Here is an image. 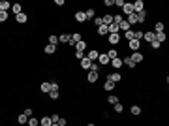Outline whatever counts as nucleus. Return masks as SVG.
<instances>
[{
    "label": "nucleus",
    "mask_w": 169,
    "mask_h": 126,
    "mask_svg": "<svg viewBox=\"0 0 169 126\" xmlns=\"http://www.w3.org/2000/svg\"><path fill=\"white\" fill-rule=\"evenodd\" d=\"M105 81H113V83L116 85V83H120V81H122V73H120V72L107 73V75H105Z\"/></svg>",
    "instance_id": "1"
},
{
    "label": "nucleus",
    "mask_w": 169,
    "mask_h": 126,
    "mask_svg": "<svg viewBox=\"0 0 169 126\" xmlns=\"http://www.w3.org/2000/svg\"><path fill=\"white\" fill-rule=\"evenodd\" d=\"M81 40H83V34H81V32H74V34L70 36V43H68V45H70V47H75V43H79Z\"/></svg>",
    "instance_id": "2"
},
{
    "label": "nucleus",
    "mask_w": 169,
    "mask_h": 126,
    "mask_svg": "<svg viewBox=\"0 0 169 126\" xmlns=\"http://www.w3.org/2000/svg\"><path fill=\"white\" fill-rule=\"evenodd\" d=\"M130 59H132V62H133V64H141V62L145 60V55H143L141 51H135V53H132V55H130Z\"/></svg>",
    "instance_id": "3"
},
{
    "label": "nucleus",
    "mask_w": 169,
    "mask_h": 126,
    "mask_svg": "<svg viewBox=\"0 0 169 126\" xmlns=\"http://www.w3.org/2000/svg\"><path fill=\"white\" fill-rule=\"evenodd\" d=\"M98 79H100V73H98V72H87V81H88L90 85H94Z\"/></svg>",
    "instance_id": "4"
},
{
    "label": "nucleus",
    "mask_w": 169,
    "mask_h": 126,
    "mask_svg": "<svg viewBox=\"0 0 169 126\" xmlns=\"http://www.w3.org/2000/svg\"><path fill=\"white\" fill-rule=\"evenodd\" d=\"M74 17H75V23H79V24H85V23H87V15H85L83 10H77Z\"/></svg>",
    "instance_id": "5"
},
{
    "label": "nucleus",
    "mask_w": 169,
    "mask_h": 126,
    "mask_svg": "<svg viewBox=\"0 0 169 126\" xmlns=\"http://www.w3.org/2000/svg\"><path fill=\"white\" fill-rule=\"evenodd\" d=\"M107 43H109L111 47L118 45V43H120V34H109V36H107Z\"/></svg>",
    "instance_id": "6"
},
{
    "label": "nucleus",
    "mask_w": 169,
    "mask_h": 126,
    "mask_svg": "<svg viewBox=\"0 0 169 126\" xmlns=\"http://www.w3.org/2000/svg\"><path fill=\"white\" fill-rule=\"evenodd\" d=\"M90 62H98V57H100V51H96V49H90V51L85 55Z\"/></svg>",
    "instance_id": "7"
},
{
    "label": "nucleus",
    "mask_w": 169,
    "mask_h": 126,
    "mask_svg": "<svg viewBox=\"0 0 169 126\" xmlns=\"http://www.w3.org/2000/svg\"><path fill=\"white\" fill-rule=\"evenodd\" d=\"M128 47H130V51H132V53H135V51H141V41H137V40H132V41H128Z\"/></svg>",
    "instance_id": "8"
},
{
    "label": "nucleus",
    "mask_w": 169,
    "mask_h": 126,
    "mask_svg": "<svg viewBox=\"0 0 169 126\" xmlns=\"http://www.w3.org/2000/svg\"><path fill=\"white\" fill-rule=\"evenodd\" d=\"M109 62H111L109 57H107L105 53H100V57H98V64H100L102 68H105V66H109Z\"/></svg>",
    "instance_id": "9"
},
{
    "label": "nucleus",
    "mask_w": 169,
    "mask_h": 126,
    "mask_svg": "<svg viewBox=\"0 0 169 126\" xmlns=\"http://www.w3.org/2000/svg\"><path fill=\"white\" fill-rule=\"evenodd\" d=\"M109 66H113L116 72H120V68H122L124 64H122V59H120V57H116V59H113V60L109 62Z\"/></svg>",
    "instance_id": "10"
},
{
    "label": "nucleus",
    "mask_w": 169,
    "mask_h": 126,
    "mask_svg": "<svg viewBox=\"0 0 169 126\" xmlns=\"http://www.w3.org/2000/svg\"><path fill=\"white\" fill-rule=\"evenodd\" d=\"M40 90H41L43 94H49V92H51V81H41V83H40Z\"/></svg>",
    "instance_id": "11"
},
{
    "label": "nucleus",
    "mask_w": 169,
    "mask_h": 126,
    "mask_svg": "<svg viewBox=\"0 0 169 126\" xmlns=\"http://www.w3.org/2000/svg\"><path fill=\"white\" fill-rule=\"evenodd\" d=\"M96 36H100V38L109 36V30H107V27H105V24H102V27H98V28H96Z\"/></svg>",
    "instance_id": "12"
},
{
    "label": "nucleus",
    "mask_w": 169,
    "mask_h": 126,
    "mask_svg": "<svg viewBox=\"0 0 169 126\" xmlns=\"http://www.w3.org/2000/svg\"><path fill=\"white\" fill-rule=\"evenodd\" d=\"M154 38H156V34H154L152 30H147V32H143V40L147 41V43H152V41H154Z\"/></svg>",
    "instance_id": "13"
},
{
    "label": "nucleus",
    "mask_w": 169,
    "mask_h": 126,
    "mask_svg": "<svg viewBox=\"0 0 169 126\" xmlns=\"http://www.w3.org/2000/svg\"><path fill=\"white\" fill-rule=\"evenodd\" d=\"M27 21H28V15H27L25 11L19 13V15H15V23H17V24H25Z\"/></svg>",
    "instance_id": "14"
},
{
    "label": "nucleus",
    "mask_w": 169,
    "mask_h": 126,
    "mask_svg": "<svg viewBox=\"0 0 169 126\" xmlns=\"http://www.w3.org/2000/svg\"><path fill=\"white\" fill-rule=\"evenodd\" d=\"M132 4H133V13H139V11H143V10H145L143 0H135V2H132Z\"/></svg>",
    "instance_id": "15"
},
{
    "label": "nucleus",
    "mask_w": 169,
    "mask_h": 126,
    "mask_svg": "<svg viewBox=\"0 0 169 126\" xmlns=\"http://www.w3.org/2000/svg\"><path fill=\"white\" fill-rule=\"evenodd\" d=\"M120 11H122L124 15H132V13H133V4H132V2H126V4H124V8L120 10Z\"/></svg>",
    "instance_id": "16"
},
{
    "label": "nucleus",
    "mask_w": 169,
    "mask_h": 126,
    "mask_svg": "<svg viewBox=\"0 0 169 126\" xmlns=\"http://www.w3.org/2000/svg\"><path fill=\"white\" fill-rule=\"evenodd\" d=\"M27 122H28V117H27L25 113H19V115H17V124H21V126H27Z\"/></svg>",
    "instance_id": "17"
},
{
    "label": "nucleus",
    "mask_w": 169,
    "mask_h": 126,
    "mask_svg": "<svg viewBox=\"0 0 169 126\" xmlns=\"http://www.w3.org/2000/svg\"><path fill=\"white\" fill-rule=\"evenodd\" d=\"M137 15V24H143V23H147V11H139V13H135Z\"/></svg>",
    "instance_id": "18"
},
{
    "label": "nucleus",
    "mask_w": 169,
    "mask_h": 126,
    "mask_svg": "<svg viewBox=\"0 0 169 126\" xmlns=\"http://www.w3.org/2000/svg\"><path fill=\"white\" fill-rule=\"evenodd\" d=\"M47 43H49V45H58V36L57 34H49V36H47Z\"/></svg>",
    "instance_id": "19"
},
{
    "label": "nucleus",
    "mask_w": 169,
    "mask_h": 126,
    "mask_svg": "<svg viewBox=\"0 0 169 126\" xmlns=\"http://www.w3.org/2000/svg\"><path fill=\"white\" fill-rule=\"evenodd\" d=\"M43 53H45V55H55V53H57V47H55V45H49V43H47V45L43 47Z\"/></svg>",
    "instance_id": "20"
},
{
    "label": "nucleus",
    "mask_w": 169,
    "mask_h": 126,
    "mask_svg": "<svg viewBox=\"0 0 169 126\" xmlns=\"http://www.w3.org/2000/svg\"><path fill=\"white\" fill-rule=\"evenodd\" d=\"M163 30H165V24H163L162 21H156V23H154V30H152V32L156 34V32H163Z\"/></svg>",
    "instance_id": "21"
},
{
    "label": "nucleus",
    "mask_w": 169,
    "mask_h": 126,
    "mask_svg": "<svg viewBox=\"0 0 169 126\" xmlns=\"http://www.w3.org/2000/svg\"><path fill=\"white\" fill-rule=\"evenodd\" d=\"M87 47H88V43H87L85 40H81L79 43H75V51H83V53H85V51H87Z\"/></svg>",
    "instance_id": "22"
},
{
    "label": "nucleus",
    "mask_w": 169,
    "mask_h": 126,
    "mask_svg": "<svg viewBox=\"0 0 169 126\" xmlns=\"http://www.w3.org/2000/svg\"><path fill=\"white\" fill-rule=\"evenodd\" d=\"M11 13L13 15H19V13H23V4H11Z\"/></svg>",
    "instance_id": "23"
},
{
    "label": "nucleus",
    "mask_w": 169,
    "mask_h": 126,
    "mask_svg": "<svg viewBox=\"0 0 169 126\" xmlns=\"http://www.w3.org/2000/svg\"><path fill=\"white\" fill-rule=\"evenodd\" d=\"M90 66H92V62L85 57V59H81V70H85V72H88L90 70Z\"/></svg>",
    "instance_id": "24"
},
{
    "label": "nucleus",
    "mask_w": 169,
    "mask_h": 126,
    "mask_svg": "<svg viewBox=\"0 0 169 126\" xmlns=\"http://www.w3.org/2000/svg\"><path fill=\"white\" fill-rule=\"evenodd\" d=\"M105 55L109 57V60H113V59H116L118 57V49H115V47H111L109 51H105Z\"/></svg>",
    "instance_id": "25"
},
{
    "label": "nucleus",
    "mask_w": 169,
    "mask_h": 126,
    "mask_svg": "<svg viewBox=\"0 0 169 126\" xmlns=\"http://www.w3.org/2000/svg\"><path fill=\"white\" fill-rule=\"evenodd\" d=\"M11 10V4L8 0H0V11H10Z\"/></svg>",
    "instance_id": "26"
},
{
    "label": "nucleus",
    "mask_w": 169,
    "mask_h": 126,
    "mask_svg": "<svg viewBox=\"0 0 169 126\" xmlns=\"http://www.w3.org/2000/svg\"><path fill=\"white\" fill-rule=\"evenodd\" d=\"M47 96H49L51 100H58L60 98V89H51V92L47 94Z\"/></svg>",
    "instance_id": "27"
},
{
    "label": "nucleus",
    "mask_w": 169,
    "mask_h": 126,
    "mask_svg": "<svg viewBox=\"0 0 169 126\" xmlns=\"http://www.w3.org/2000/svg\"><path fill=\"white\" fill-rule=\"evenodd\" d=\"M85 15H87V21H92L96 17V10L94 8H88V10H85Z\"/></svg>",
    "instance_id": "28"
},
{
    "label": "nucleus",
    "mask_w": 169,
    "mask_h": 126,
    "mask_svg": "<svg viewBox=\"0 0 169 126\" xmlns=\"http://www.w3.org/2000/svg\"><path fill=\"white\" fill-rule=\"evenodd\" d=\"M122 64H124V66H126V68H130V70H133V68H135V64H133V62H132V59H130V55H128V57H124V59H122Z\"/></svg>",
    "instance_id": "29"
},
{
    "label": "nucleus",
    "mask_w": 169,
    "mask_h": 126,
    "mask_svg": "<svg viewBox=\"0 0 169 126\" xmlns=\"http://www.w3.org/2000/svg\"><path fill=\"white\" fill-rule=\"evenodd\" d=\"M115 87H116V85H115L113 81H105V83H104V90H105V92H113Z\"/></svg>",
    "instance_id": "30"
},
{
    "label": "nucleus",
    "mask_w": 169,
    "mask_h": 126,
    "mask_svg": "<svg viewBox=\"0 0 169 126\" xmlns=\"http://www.w3.org/2000/svg\"><path fill=\"white\" fill-rule=\"evenodd\" d=\"M51 124H53L51 117H47V115H45V117H41V119H40V126H51Z\"/></svg>",
    "instance_id": "31"
},
{
    "label": "nucleus",
    "mask_w": 169,
    "mask_h": 126,
    "mask_svg": "<svg viewBox=\"0 0 169 126\" xmlns=\"http://www.w3.org/2000/svg\"><path fill=\"white\" fill-rule=\"evenodd\" d=\"M130 111H132V115H133V117H139V115L143 113V109H141L139 106H135V104H133V106L130 107Z\"/></svg>",
    "instance_id": "32"
},
{
    "label": "nucleus",
    "mask_w": 169,
    "mask_h": 126,
    "mask_svg": "<svg viewBox=\"0 0 169 126\" xmlns=\"http://www.w3.org/2000/svg\"><path fill=\"white\" fill-rule=\"evenodd\" d=\"M102 21H104V24H105V27H109V24L113 23V15H111V13H105V15L102 17Z\"/></svg>",
    "instance_id": "33"
},
{
    "label": "nucleus",
    "mask_w": 169,
    "mask_h": 126,
    "mask_svg": "<svg viewBox=\"0 0 169 126\" xmlns=\"http://www.w3.org/2000/svg\"><path fill=\"white\" fill-rule=\"evenodd\" d=\"M156 41H160V43H163L165 40H167V36H165V30L163 32H156V38H154Z\"/></svg>",
    "instance_id": "34"
},
{
    "label": "nucleus",
    "mask_w": 169,
    "mask_h": 126,
    "mask_svg": "<svg viewBox=\"0 0 169 126\" xmlns=\"http://www.w3.org/2000/svg\"><path fill=\"white\" fill-rule=\"evenodd\" d=\"M70 36L71 34H60L58 36V43H70Z\"/></svg>",
    "instance_id": "35"
},
{
    "label": "nucleus",
    "mask_w": 169,
    "mask_h": 126,
    "mask_svg": "<svg viewBox=\"0 0 169 126\" xmlns=\"http://www.w3.org/2000/svg\"><path fill=\"white\" fill-rule=\"evenodd\" d=\"M27 126H40V119H36L34 115L28 119V122H27Z\"/></svg>",
    "instance_id": "36"
},
{
    "label": "nucleus",
    "mask_w": 169,
    "mask_h": 126,
    "mask_svg": "<svg viewBox=\"0 0 169 126\" xmlns=\"http://www.w3.org/2000/svg\"><path fill=\"white\" fill-rule=\"evenodd\" d=\"M120 102V100H118V96H107V104H111V106H115V104H118Z\"/></svg>",
    "instance_id": "37"
},
{
    "label": "nucleus",
    "mask_w": 169,
    "mask_h": 126,
    "mask_svg": "<svg viewBox=\"0 0 169 126\" xmlns=\"http://www.w3.org/2000/svg\"><path fill=\"white\" fill-rule=\"evenodd\" d=\"M113 111L120 115V113H122V111H124V106H122V104H120V102H118V104H115V106H113Z\"/></svg>",
    "instance_id": "38"
},
{
    "label": "nucleus",
    "mask_w": 169,
    "mask_h": 126,
    "mask_svg": "<svg viewBox=\"0 0 169 126\" xmlns=\"http://www.w3.org/2000/svg\"><path fill=\"white\" fill-rule=\"evenodd\" d=\"M10 19V13L8 11H0V23H6Z\"/></svg>",
    "instance_id": "39"
},
{
    "label": "nucleus",
    "mask_w": 169,
    "mask_h": 126,
    "mask_svg": "<svg viewBox=\"0 0 169 126\" xmlns=\"http://www.w3.org/2000/svg\"><path fill=\"white\" fill-rule=\"evenodd\" d=\"M120 21H124V17H122V13H116V15H113V23H120Z\"/></svg>",
    "instance_id": "40"
},
{
    "label": "nucleus",
    "mask_w": 169,
    "mask_h": 126,
    "mask_svg": "<svg viewBox=\"0 0 169 126\" xmlns=\"http://www.w3.org/2000/svg\"><path fill=\"white\" fill-rule=\"evenodd\" d=\"M92 23L96 24V28H98V27H102V24H104V21H102V17H94V19H92Z\"/></svg>",
    "instance_id": "41"
},
{
    "label": "nucleus",
    "mask_w": 169,
    "mask_h": 126,
    "mask_svg": "<svg viewBox=\"0 0 169 126\" xmlns=\"http://www.w3.org/2000/svg\"><path fill=\"white\" fill-rule=\"evenodd\" d=\"M149 45H150V47L154 49V51H160V47H162V43H160V41H156V40H154L152 43H149Z\"/></svg>",
    "instance_id": "42"
},
{
    "label": "nucleus",
    "mask_w": 169,
    "mask_h": 126,
    "mask_svg": "<svg viewBox=\"0 0 169 126\" xmlns=\"http://www.w3.org/2000/svg\"><path fill=\"white\" fill-rule=\"evenodd\" d=\"M124 38H126V41H132V40H133V30L124 32Z\"/></svg>",
    "instance_id": "43"
},
{
    "label": "nucleus",
    "mask_w": 169,
    "mask_h": 126,
    "mask_svg": "<svg viewBox=\"0 0 169 126\" xmlns=\"http://www.w3.org/2000/svg\"><path fill=\"white\" fill-rule=\"evenodd\" d=\"M124 4H126V0H115V6H116L118 10H122V8H124Z\"/></svg>",
    "instance_id": "44"
},
{
    "label": "nucleus",
    "mask_w": 169,
    "mask_h": 126,
    "mask_svg": "<svg viewBox=\"0 0 169 126\" xmlns=\"http://www.w3.org/2000/svg\"><path fill=\"white\" fill-rule=\"evenodd\" d=\"M74 57H75L77 60H81V59H85V53H83V51H75V53H74Z\"/></svg>",
    "instance_id": "45"
},
{
    "label": "nucleus",
    "mask_w": 169,
    "mask_h": 126,
    "mask_svg": "<svg viewBox=\"0 0 169 126\" xmlns=\"http://www.w3.org/2000/svg\"><path fill=\"white\" fill-rule=\"evenodd\" d=\"M104 6H105V8H111V6H115V0H104Z\"/></svg>",
    "instance_id": "46"
},
{
    "label": "nucleus",
    "mask_w": 169,
    "mask_h": 126,
    "mask_svg": "<svg viewBox=\"0 0 169 126\" xmlns=\"http://www.w3.org/2000/svg\"><path fill=\"white\" fill-rule=\"evenodd\" d=\"M23 113H25V115H27V117H28V119H30V117H32V115H34V111H32V109H30V107H28V109H25V111H23Z\"/></svg>",
    "instance_id": "47"
},
{
    "label": "nucleus",
    "mask_w": 169,
    "mask_h": 126,
    "mask_svg": "<svg viewBox=\"0 0 169 126\" xmlns=\"http://www.w3.org/2000/svg\"><path fill=\"white\" fill-rule=\"evenodd\" d=\"M58 124H60V126H66V124H68V120H66L64 117H60V119H58Z\"/></svg>",
    "instance_id": "48"
},
{
    "label": "nucleus",
    "mask_w": 169,
    "mask_h": 126,
    "mask_svg": "<svg viewBox=\"0 0 169 126\" xmlns=\"http://www.w3.org/2000/svg\"><path fill=\"white\" fill-rule=\"evenodd\" d=\"M58 119H60V117H58L57 113H55V115H51V120H53V122H58Z\"/></svg>",
    "instance_id": "49"
},
{
    "label": "nucleus",
    "mask_w": 169,
    "mask_h": 126,
    "mask_svg": "<svg viewBox=\"0 0 169 126\" xmlns=\"http://www.w3.org/2000/svg\"><path fill=\"white\" fill-rule=\"evenodd\" d=\"M55 6H64V0H55Z\"/></svg>",
    "instance_id": "50"
},
{
    "label": "nucleus",
    "mask_w": 169,
    "mask_h": 126,
    "mask_svg": "<svg viewBox=\"0 0 169 126\" xmlns=\"http://www.w3.org/2000/svg\"><path fill=\"white\" fill-rule=\"evenodd\" d=\"M51 126H60V124H58V122H53V124H51Z\"/></svg>",
    "instance_id": "51"
},
{
    "label": "nucleus",
    "mask_w": 169,
    "mask_h": 126,
    "mask_svg": "<svg viewBox=\"0 0 169 126\" xmlns=\"http://www.w3.org/2000/svg\"><path fill=\"white\" fill-rule=\"evenodd\" d=\"M87 126H96V124H94V122H88V124H87Z\"/></svg>",
    "instance_id": "52"
},
{
    "label": "nucleus",
    "mask_w": 169,
    "mask_h": 126,
    "mask_svg": "<svg viewBox=\"0 0 169 126\" xmlns=\"http://www.w3.org/2000/svg\"><path fill=\"white\" fill-rule=\"evenodd\" d=\"M66 126H68V124H66Z\"/></svg>",
    "instance_id": "53"
}]
</instances>
